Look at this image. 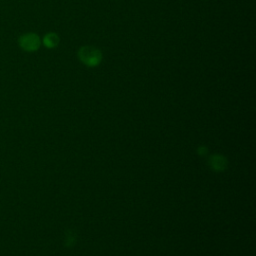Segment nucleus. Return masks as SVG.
Here are the masks:
<instances>
[{"instance_id":"f257e3e1","label":"nucleus","mask_w":256,"mask_h":256,"mask_svg":"<svg viewBox=\"0 0 256 256\" xmlns=\"http://www.w3.org/2000/svg\"><path fill=\"white\" fill-rule=\"evenodd\" d=\"M79 60L88 67H95L102 61V53L93 46H82L77 53Z\"/></svg>"},{"instance_id":"f03ea898","label":"nucleus","mask_w":256,"mask_h":256,"mask_svg":"<svg viewBox=\"0 0 256 256\" xmlns=\"http://www.w3.org/2000/svg\"><path fill=\"white\" fill-rule=\"evenodd\" d=\"M18 43L19 46L28 52H32V51H36L39 49L40 47V38L37 34L35 33H26L23 34L22 36L19 37L18 39Z\"/></svg>"},{"instance_id":"7ed1b4c3","label":"nucleus","mask_w":256,"mask_h":256,"mask_svg":"<svg viewBox=\"0 0 256 256\" xmlns=\"http://www.w3.org/2000/svg\"><path fill=\"white\" fill-rule=\"evenodd\" d=\"M59 43V37L56 33H47L44 38H43V44L47 47V48H54L58 45Z\"/></svg>"}]
</instances>
